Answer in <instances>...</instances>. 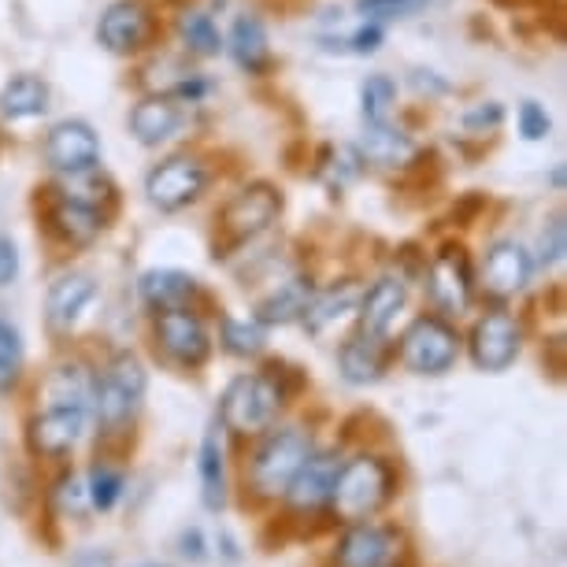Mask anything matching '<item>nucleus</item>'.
I'll use <instances>...</instances> for the list:
<instances>
[{
    "label": "nucleus",
    "mask_w": 567,
    "mask_h": 567,
    "mask_svg": "<svg viewBox=\"0 0 567 567\" xmlns=\"http://www.w3.org/2000/svg\"><path fill=\"white\" fill-rule=\"evenodd\" d=\"M148 374L134 352H120L97 379H93V412L104 434H120L134 423L137 409L145 401Z\"/></svg>",
    "instance_id": "2"
},
{
    "label": "nucleus",
    "mask_w": 567,
    "mask_h": 567,
    "mask_svg": "<svg viewBox=\"0 0 567 567\" xmlns=\"http://www.w3.org/2000/svg\"><path fill=\"white\" fill-rule=\"evenodd\" d=\"M85 420L90 412L85 409H68V404H45L34 420L27 423V445L30 453L38 456H49V460H60L68 456L79 437L85 431Z\"/></svg>",
    "instance_id": "13"
},
{
    "label": "nucleus",
    "mask_w": 567,
    "mask_h": 567,
    "mask_svg": "<svg viewBox=\"0 0 567 567\" xmlns=\"http://www.w3.org/2000/svg\"><path fill=\"white\" fill-rule=\"evenodd\" d=\"M382 45V27L379 23H363L352 30L349 38L334 41V49H346V52H357V56H368V52H379Z\"/></svg>",
    "instance_id": "40"
},
{
    "label": "nucleus",
    "mask_w": 567,
    "mask_h": 567,
    "mask_svg": "<svg viewBox=\"0 0 567 567\" xmlns=\"http://www.w3.org/2000/svg\"><path fill=\"white\" fill-rule=\"evenodd\" d=\"M357 305H360V286L357 282L330 286V290H323V293L316 290V297L305 308L301 323H305L308 334H327V330L334 323H341L349 312H357Z\"/></svg>",
    "instance_id": "27"
},
{
    "label": "nucleus",
    "mask_w": 567,
    "mask_h": 567,
    "mask_svg": "<svg viewBox=\"0 0 567 567\" xmlns=\"http://www.w3.org/2000/svg\"><path fill=\"white\" fill-rule=\"evenodd\" d=\"M426 293H431L437 312L445 316H460L471 308L475 275H471V264L460 245H445L442 252H434L431 267H426Z\"/></svg>",
    "instance_id": "9"
},
{
    "label": "nucleus",
    "mask_w": 567,
    "mask_h": 567,
    "mask_svg": "<svg viewBox=\"0 0 567 567\" xmlns=\"http://www.w3.org/2000/svg\"><path fill=\"white\" fill-rule=\"evenodd\" d=\"M357 153L363 156V164H374V167H409L415 159V142L404 131L390 123H368V131H363V142Z\"/></svg>",
    "instance_id": "23"
},
{
    "label": "nucleus",
    "mask_w": 567,
    "mask_h": 567,
    "mask_svg": "<svg viewBox=\"0 0 567 567\" xmlns=\"http://www.w3.org/2000/svg\"><path fill=\"white\" fill-rule=\"evenodd\" d=\"M223 349L230 352V357L238 360H249V357H260L264 346H267V327L260 323V319H234L227 316L223 319Z\"/></svg>",
    "instance_id": "31"
},
{
    "label": "nucleus",
    "mask_w": 567,
    "mask_h": 567,
    "mask_svg": "<svg viewBox=\"0 0 567 567\" xmlns=\"http://www.w3.org/2000/svg\"><path fill=\"white\" fill-rule=\"evenodd\" d=\"M456 360H460V334L442 316H420L409 330H404L401 363L412 374L437 379V374L453 371Z\"/></svg>",
    "instance_id": "5"
},
{
    "label": "nucleus",
    "mask_w": 567,
    "mask_h": 567,
    "mask_svg": "<svg viewBox=\"0 0 567 567\" xmlns=\"http://www.w3.org/2000/svg\"><path fill=\"white\" fill-rule=\"evenodd\" d=\"M338 371L352 386H371V382H379L382 371H386V338H374L360 330L357 338L341 341Z\"/></svg>",
    "instance_id": "20"
},
{
    "label": "nucleus",
    "mask_w": 567,
    "mask_h": 567,
    "mask_svg": "<svg viewBox=\"0 0 567 567\" xmlns=\"http://www.w3.org/2000/svg\"><path fill=\"white\" fill-rule=\"evenodd\" d=\"M227 45H230L234 63H238L241 71H249V74H264V71H267V63H271V45H267V27H264V19H260V16H252V12H241L238 19H234Z\"/></svg>",
    "instance_id": "25"
},
{
    "label": "nucleus",
    "mask_w": 567,
    "mask_h": 567,
    "mask_svg": "<svg viewBox=\"0 0 567 567\" xmlns=\"http://www.w3.org/2000/svg\"><path fill=\"white\" fill-rule=\"evenodd\" d=\"M153 38V16L142 0H112L97 19V41L115 56H131Z\"/></svg>",
    "instance_id": "14"
},
{
    "label": "nucleus",
    "mask_w": 567,
    "mask_h": 567,
    "mask_svg": "<svg viewBox=\"0 0 567 567\" xmlns=\"http://www.w3.org/2000/svg\"><path fill=\"white\" fill-rule=\"evenodd\" d=\"M49 112V82L38 74H16L0 90V115L12 123H30Z\"/></svg>",
    "instance_id": "26"
},
{
    "label": "nucleus",
    "mask_w": 567,
    "mask_h": 567,
    "mask_svg": "<svg viewBox=\"0 0 567 567\" xmlns=\"http://www.w3.org/2000/svg\"><path fill=\"white\" fill-rule=\"evenodd\" d=\"M197 475H200V501L208 512L227 508V464H223V445L219 434L208 431L197 453Z\"/></svg>",
    "instance_id": "28"
},
{
    "label": "nucleus",
    "mask_w": 567,
    "mask_h": 567,
    "mask_svg": "<svg viewBox=\"0 0 567 567\" xmlns=\"http://www.w3.org/2000/svg\"><path fill=\"white\" fill-rule=\"evenodd\" d=\"M567 252V227H564V216H553L549 227L542 230V241H538V264L542 267H556L564 260Z\"/></svg>",
    "instance_id": "37"
},
{
    "label": "nucleus",
    "mask_w": 567,
    "mask_h": 567,
    "mask_svg": "<svg viewBox=\"0 0 567 567\" xmlns=\"http://www.w3.org/2000/svg\"><path fill=\"white\" fill-rule=\"evenodd\" d=\"M178 38H182V45H186L189 56H200V60L219 56V49H223V34H219L216 19H212L208 12L182 16L178 19Z\"/></svg>",
    "instance_id": "30"
},
{
    "label": "nucleus",
    "mask_w": 567,
    "mask_h": 567,
    "mask_svg": "<svg viewBox=\"0 0 567 567\" xmlns=\"http://www.w3.org/2000/svg\"><path fill=\"white\" fill-rule=\"evenodd\" d=\"M393 104H398V82L390 74H371L360 85V112L368 123H390Z\"/></svg>",
    "instance_id": "32"
},
{
    "label": "nucleus",
    "mask_w": 567,
    "mask_h": 567,
    "mask_svg": "<svg viewBox=\"0 0 567 567\" xmlns=\"http://www.w3.org/2000/svg\"><path fill=\"white\" fill-rule=\"evenodd\" d=\"M393 549H398V538L386 527H374V523H352V527L341 534L338 549H334V564L338 567H386Z\"/></svg>",
    "instance_id": "18"
},
{
    "label": "nucleus",
    "mask_w": 567,
    "mask_h": 567,
    "mask_svg": "<svg viewBox=\"0 0 567 567\" xmlns=\"http://www.w3.org/2000/svg\"><path fill=\"white\" fill-rule=\"evenodd\" d=\"M393 489H398L393 467L382 456L363 453L338 467L327 505L334 508L338 523H363V519L379 516V512L390 505Z\"/></svg>",
    "instance_id": "1"
},
{
    "label": "nucleus",
    "mask_w": 567,
    "mask_h": 567,
    "mask_svg": "<svg viewBox=\"0 0 567 567\" xmlns=\"http://www.w3.org/2000/svg\"><path fill=\"white\" fill-rule=\"evenodd\" d=\"M71 567H115V556L109 549H82L71 556Z\"/></svg>",
    "instance_id": "44"
},
{
    "label": "nucleus",
    "mask_w": 567,
    "mask_h": 567,
    "mask_svg": "<svg viewBox=\"0 0 567 567\" xmlns=\"http://www.w3.org/2000/svg\"><path fill=\"white\" fill-rule=\"evenodd\" d=\"M49 227L60 241L68 245H90L104 230V212L97 205H82V200L60 197L49 208Z\"/></svg>",
    "instance_id": "24"
},
{
    "label": "nucleus",
    "mask_w": 567,
    "mask_h": 567,
    "mask_svg": "<svg viewBox=\"0 0 567 567\" xmlns=\"http://www.w3.org/2000/svg\"><path fill=\"white\" fill-rule=\"evenodd\" d=\"M205 189H208V171L197 156H171L148 171L145 178L148 205L159 212H182L197 205Z\"/></svg>",
    "instance_id": "7"
},
{
    "label": "nucleus",
    "mask_w": 567,
    "mask_h": 567,
    "mask_svg": "<svg viewBox=\"0 0 567 567\" xmlns=\"http://www.w3.org/2000/svg\"><path fill=\"white\" fill-rule=\"evenodd\" d=\"M316 297V282L308 275H293L286 282H278L271 293L256 305V319L264 327H286V323H297L305 316L308 301Z\"/></svg>",
    "instance_id": "22"
},
{
    "label": "nucleus",
    "mask_w": 567,
    "mask_h": 567,
    "mask_svg": "<svg viewBox=\"0 0 567 567\" xmlns=\"http://www.w3.org/2000/svg\"><path fill=\"white\" fill-rule=\"evenodd\" d=\"M467 349L478 371H508L523 349V327L508 312H486L471 327Z\"/></svg>",
    "instance_id": "10"
},
{
    "label": "nucleus",
    "mask_w": 567,
    "mask_h": 567,
    "mask_svg": "<svg viewBox=\"0 0 567 567\" xmlns=\"http://www.w3.org/2000/svg\"><path fill=\"white\" fill-rule=\"evenodd\" d=\"M19 275V249L12 238L0 234V286H12Z\"/></svg>",
    "instance_id": "42"
},
{
    "label": "nucleus",
    "mask_w": 567,
    "mask_h": 567,
    "mask_svg": "<svg viewBox=\"0 0 567 567\" xmlns=\"http://www.w3.org/2000/svg\"><path fill=\"white\" fill-rule=\"evenodd\" d=\"M530 275H534V256L527 252V245H519L516 238H501L486 249L478 282H483V290L489 297L505 301V297L527 290Z\"/></svg>",
    "instance_id": "11"
},
{
    "label": "nucleus",
    "mask_w": 567,
    "mask_h": 567,
    "mask_svg": "<svg viewBox=\"0 0 567 567\" xmlns=\"http://www.w3.org/2000/svg\"><path fill=\"white\" fill-rule=\"evenodd\" d=\"M156 341L167 352V360H175L178 368H205L212 357V338L205 319L189 308H167L156 312Z\"/></svg>",
    "instance_id": "8"
},
{
    "label": "nucleus",
    "mask_w": 567,
    "mask_h": 567,
    "mask_svg": "<svg viewBox=\"0 0 567 567\" xmlns=\"http://www.w3.org/2000/svg\"><path fill=\"white\" fill-rule=\"evenodd\" d=\"M409 305V290H404V278L401 275H382L374 278L368 290L360 293V330L363 334H374V338H386L390 327L398 323V316L404 312Z\"/></svg>",
    "instance_id": "16"
},
{
    "label": "nucleus",
    "mask_w": 567,
    "mask_h": 567,
    "mask_svg": "<svg viewBox=\"0 0 567 567\" xmlns=\"http://www.w3.org/2000/svg\"><path fill=\"white\" fill-rule=\"evenodd\" d=\"M123 471L120 467H109V464H93L90 471V483H85V489H90V508L97 512H112L115 505H120L123 497Z\"/></svg>",
    "instance_id": "34"
},
{
    "label": "nucleus",
    "mask_w": 567,
    "mask_h": 567,
    "mask_svg": "<svg viewBox=\"0 0 567 567\" xmlns=\"http://www.w3.org/2000/svg\"><path fill=\"white\" fill-rule=\"evenodd\" d=\"M178 549H182V556H186V560H205V556H208V549H205V530H200V527L182 530Z\"/></svg>",
    "instance_id": "43"
},
{
    "label": "nucleus",
    "mask_w": 567,
    "mask_h": 567,
    "mask_svg": "<svg viewBox=\"0 0 567 567\" xmlns=\"http://www.w3.org/2000/svg\"><path fill=\"white\" fill-rule=\"evenodd\" d=\"M282 404H290V401H286V393L278 390V382L267 371L238 374L219 401V423L241 437L264 434V431H271Z\"/></svg>",
    "instance_id": "3"
},
{
    "label": "nucleus",
    "mask_w": 567,
    "mask_h": 567,
    "mask_svg": "<svg viewBox=\"0 0 567 567\" xmlns=\"http://www.w3.org/2000/svg\"><path fill=\"white\" fill-rule=\"evenodd\" d=\"M93 301H97V282H93V275H82V271L60 275L56 282L49 286V297H45L49 327L52 330H71Z\"/></svg>",
    "instance_id": "19"
},
{
    "label": "nucleus",
    "mask_w": 567,
    "mask_h": 567,
    "mask_svg": "<svg viewBox=\"0 0 567 567\" xmlns=\"http://www.w3.org/2000/svg\"><path fill=\"white\" fill-rule=\"evenodd\" d=\"M186 120H189L186 101L171 97V93H156V97H145L142 104H134L131 134L142 145L156 148V145H167L171 137H178L182 131H186Z\"/></svg>",
    "instance_id": "15"
},
{
    "label": "nucleus",
    "mask_w": 567,
    "mask_h": 567,
    "mask_svg": "<svg viewBox=\"0 0 567 567\" xmlns=\"http://www.w3.org/2000/svg\"><path fill=\"white\" fill-rule=\"evenodd\" d=\"M282 216V194L267 182H252L241 194L227 200V208L219 212V234L223 245H245L260 238L264 230H271V223Z\"/></svg>",
    "instance_id": "6"
},
{
    "label": "nucleus",
    "mask_w": 567,
    "mask_h": 567,
    "mask_svg": "<svg viewBox=\"0 0 567 567\" xmlns=\"http://www.w3.org/2000/svg\"><path fill=\"white\" fill-rule=\"evenodd\" d=\"M137 293H142V301L153 308V312L189 308V301L197 297V278L189 271H178V267H153V271L142 275Z\"/></svg>",
    "instance_id": "21"
},
{
    "label": "nucleus",
    "mask_w": 567,
    "mask_h": 567,
    "mask_svg": "<svg viewBox=\"0 0 567 567\" xmlns=\"http://www.w3.org/2000/svg\"><path fill=\"white\" fill-rule=\"evenodd\" d=\"M45 164L60 175H79L101 164V137L85 120H63L45 137Z\"/></svg>",
    "instance_id": "12"
},
{
    "label": "nucleus",
    "mask_w": 567,
    "mask_h": 567,
    "mask_svg": "<svg viewBox=\"0 0 567 567\" xmlns=\"http://www.w3.org/2000/svg\"><path fill=\"white\" fill-rule=\"evenodd\" d=\"M49 404H68V409H93V374L82 363H60L45 382Z\"/></svg>",
    "instance_id": "29"
},
{
    "label": "nucleus",
    "mask_w": 567,
    "mask_h": 567,
    "mask_svg": "<svg viewBox=\"0 0 567 567\" xmlns=\"http://www.w3.org/2000/svg\"><path fill=\"white\" fill-rule=\"evenodd\" d=\"M49 505H52V512H60V516L82 519L85 512H90V489L82 486L79 475H63V478H56V486H52Z\"/></svg>",
    "instance_id": "35"
},
{
    "label": "nucleus",
    "mask_w": 567,
    "mask_h": 567,
    "mask_svg": "<svg viewBox=\"0 0 567 567\" xmlns=\"http://www.w3.org/2000/svg\"><path fill=\"white\" fill-rule=\"evenodd\" d=\"M501 120H505V109H501L497 101H483L464 115V126L471 134H486V131H497Z\"/></svg>",
    "instance_id": "41"
},
{
    "label": "nucleus",
    "mask_w": 567,
    "mask_h": 567,
    "mask_svg": "<svg viewBox=\"0 0 567 567\" xmlns=\"http://www.w3.org/2000/svg\"><path fill=\"white\" fill-rule=\"evenodd\" d=\"M23 374V334L12 319L0 316V393H8Z\"/></svg>",
    "instance_id": "33"
},
{
    "label": "nucleus",
    "mask_w": 567,
    "mask_h": 567,
    "mask_svg": "<svg viewBox=\"0 0 567 567\" xmlns=\"http://www.w3.org/2000/svg\"><path fill=\"white\" fill-rule=\"evenodd\" d=\"M145 567H159V564H145Z\"/></svg>",
    "instance_id": "45"
},
{
    "label": "nucleus",
    "mask_w": 567,
    "mask_h": 567,
    "mask_svg": "<svg viewBox=\"0 0 567 567\" xmlns=\"http://www.w3.org/2000/svg\"><path fill=\"white\" fill-rule=\"evenodd\" d=\"M549 131H553L549 112L534 101H523L519 104V134L527 137V142H542V137H549Z\"/></svg>",
    "instance_id": "38"
},
{
    "label": "nucleus",
    "mask_w": 567,
    "mask_h": 567,
    "mask_svg": "<svg viewBox=\"0 0 567 567\" xmlns=\"http://www.w3.org/2000/svg\"><path fill=\"white\" fill-rule=\"evenodd\" d=\"M338 467H341L338 453H316L312 449L282 497L290 501L293 512H319L330 501V486H334Z\"/></svg>",
    "instance_id": "17"
},
{
    "label": "nucleus",
    "mask_w": 567,
    "mask_h": 567,
    "mask_svg": "<svg viewBox=\"0 0 567 567\" xmlns=\"http://www.w3.org/2000/svg\"><path fill=\"white\" fill-rule=\"evenodd\" d=\"M330 182L341 189L346 182H352V178H360V171H363V156L357 153L352 145H341L338 153H334V159H330Z\"/></svg>",
    "instance_id": "39"
},
{
    "label": "nucleus",
    "mask_w": 567,
    "mask_h": 567,
    "mask_svg": "<svg viewBox=\"0 0 567 567\" xmlns=\"http://www.w3.org/2000/svg\"><path fill=\"white\" fill-rule=\"evenodd\" d=\"M426 4L431 0H357V12L363 16V23L386 27L393 19H409L415 12H423Z\"/></svg>",
    "instance_id": "36"
},
{
    "label": "nucleus",
    "mask_w": 567,
    "mask_h": 567,
    "mask_svg": "<svg viewBox=\"0 0 567 567\" xmlns=\"http://www.w3.org/2000/svg\"><path fill=\"white\" fill-rule=\"evenodd\" d=\"M308 453H312V437L301 426H278V431L267 434L249 464V486L256 489V497H282Z\"/></svg>",
    "instance_id": "4"
}]
</instances>
